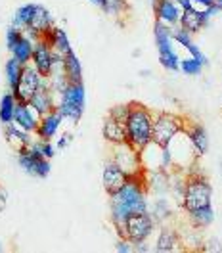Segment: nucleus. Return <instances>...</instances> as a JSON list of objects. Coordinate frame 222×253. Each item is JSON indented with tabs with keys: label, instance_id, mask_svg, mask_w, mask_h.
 Wrapping results in <instances>:
<instances>
[{
	"label": "nucleus",
	"instance_id": "27",
	"mask_svg": "<svg viewBox=\"0 0 222 253\" xmlns=\"http://www.w3.org/2000/svg\"><path fill=\"white\" fill-rule=\"evenodd\" d=\"M64 67H65V77L69 83H82V65L80 60L77 58L75 50L69 52L64 58Z\"/></svg>",
	"mask_w": 222,
	"mask_h": 253
},
{
	"label": "nucleus",
	"instance_id": "10",
	"mask_svg": "<svg viewBox=\"0 0 222 253\" xmlns=\"http://www.w3.org/2000/svg\"><path fill=\"white\" fill-rule=\"evenodd\" d=\"M155 253H188L182 246L180 232L173 226H161L157 238L153 242Z\"/></svg>",
	"mask_w": 222,
	"mask_h": 253
},
{
	"label": "nucleus",
	"instance_id": "33",
	"mask_svg": "<svg viewBox=\"0 0 222 253\" xmlns=\"http://www.w3.org/2000/svg\"><path fill=\"white\" fill-rule=\"evenodd\" d=\"M203 63L195 58H186V60H180V71L188 77H197L201 71H203Z\"/></svg>",
	"mask_w": 222,
	"mask_h": 253
},
{
	"label": "nucleus",
	"instance_id": "18",
	"mask_svg": "<svg viewBox=\"0 0 222 253\" xmlns=\"http://www.w3.org/2000/svg\"><path fill=\"white\" fill-rule=\"evenodd\" d=\"M102 182H104V188L108 194H115L117 190L121 188L125 182H127V174L123 173L119 167H117V163L113 161V159H108L106 163H104V173H102Z\"/></svg>",
	"mask_w": 222,
	"mask_h": 253
},
{
	"label": "nucleus",
	"instance_id": "11",
	"mask_svg": "<svg viewBox=\"0 0 222 253\" xmlns=\"http://www.w3.org/2000/svg\"><path fill=\"white\" fill-rule=\"evenodd\" d=\"M54 62H56V54L52 46L48 44L44 39H40L37 44H35V52H33V60L31 65L44 77L48 79L50 73H52V67H54Z\"/></svg>",
	"mask_w": 222,
	"mask_h": 253
},
{
	"label": "nucleus",
	"instance_id": "7",
	"mask_svg": "<svg viewBox=\"0 0 222 253\" xmlns=\"http://www.w3.org/2000/svg\"><path fill=\"white\" fill-rule=\"evenodd\" d=\"M157 222L151 217L149 211L146 213H136L132 217H128L127 224H125V240L136 244H142L146 240H151L153 232H155Z\"/></svg>",
	"mask_w": 222,
	"mask_h": 253
},
{
	"label": "nucleus",
	"instance_id": "1",
	"mask_svg": "<svg viewBox=\"0 0 222 253\" xmlns=\"http://www.w3.org/2000/svg\"><path fill=\"white\" fill-rule=\"evenodd\" d=\"M110 209H111V224L119 238H125V224L128 217L136 213L149 211L148 202V184H146V173L128 176L127 182L110 196Z\"/></svg>",
	"mask_w": 222,
	"mask_h": 253
},
{
	"label": "nucleus",
	"instance_id": "34",
	"mask_svg": "<svg viewBox=\"0 0 222 253\" xmlns=\"http://www.w3.org/2000/svg\"><path fill=\"white\" fill-rule=\"evenodd\" d=\"M128 113H130V102L128 104H117V106H113L110 110V117L121 121V123H127Z\"/></svg>",
	"mask_w": 222,
	"mask_h": 253
},
{
	"label": "nucleus",
	"instance_id": "43",
	"mask_svg": "<svg viewBox=\"0 0 222 253\" xmlns=\"http://www.w3.org/2000/svg\"><path fill=\"white\" fill-rule=\"evenodd\" d=\"M191 2H193V4H201V6H203V10H205V8H211L217 0H191Z\"/></svg>",
	"mask_w": 222,
	"mask_h": 253
},
{
	"label": "nucleus",
	"instance_id": "19",
	"mask_svg": "<svg viewBox=\"0 0 222 253\" xmlns=\"http://www.w3.org/2000/svg\"><path fill=\"white\" fill-rule=\"evenodd\" d=\"M42 39H44L48 44L52 46L54 54H56V56H60V58H65L69 52H73L71 41H69L67 33H65L62 27H56V25H54L50 31L42 35Z\"/></svg>",
	"mask_w": 222,
	"mask_h": 253
},
{
	"label": "nucleus",
	"instance_id": "47",
	"mask_svg": "<svg viewBox=\"0 0 222 253\" xmlns=\"http://www.w3.org/2000/svg\"><path fill=\"white\" fill-rule=\"evenodd\" d=\"M0 253H2V246H0Z\"/></svg>",
	"mask_w": 222,
	"mask_h": 253
},
{
	"label": "nucleus",
	"instance_id": "14",
	"mask_svg": "<svg viewBox=\"0 0 222 253\" xmlns=\"http://www.w3.org/2000/svg\"><path fill=\"white\" fill-rule=\"evenodd\" d=\"M153 12H155V21L167 25V27H178L180 23V16H182V10L180 6L176 4L175 0H157L153 4Z\"/></svg>",
	"mask_w": 222,
	"mask_h": 253
},
{
	"label": "nucleus",
	"instance_id": "4",
	"mask_svg": "<svg viewBox=\"0 0 222 253\" xmlns=\"http://www.w3.org/2000/svg\"><path fill=\"white\" fill-rule=\"evenodd\" d=\"M86 106V88L84 83H67L62 94L58 96V111L62 113V117L71 121V123H79Z\"/></svg>",
	"mask_w": 222,
	"mask_h": 253
},
{
	"label": "nucleus",
	"instance_id": "28",
	"mask_svg": "<svg viewBox=\"0 0 222 253\" xmlns=\"http://www.w3.org/2000/svg\"><path fill=\"white\" fill-rule=\"evenodd\" d=\"M35 10H37V4H23V6H19L16 10V14H14V17H12V27H16L19 31L29 29Z\"/></svg>",
	"mask_w": 222,
	"mask_h": 253
},
{
	"label": "nucleus",
	"instance_id": "30",
	"mask_svg": "<svg viewBox=\"0 0 222 253\" xmlns=\"http://www.w3.org/2000/svg\"><path fill=\"white\" fill-rule=\"evenodd\" d=\"M23 63H19L16 58L10 56V60L4 65V75H6V83H8V88L14 90L17 86V83L21 79V73H23Z\"/></svg>",
	"mask_w": 222,
	"mask_h": 253
},
{
	"label": "nucleus",
	"instance_id": "26",
	"mask_svg": "<svg viewBox=\"0 0 222 253\" xmlns=\"http://www.w3.org/2000/svg\"><path fill=\"white\" fill-rule=\"evenodd\" d=\"M35 41L29 39L25 33L21 35V39L17 41V44L12 50H10V54H12V58H16L19 63H23V65H29L33 60V52H35Z\"/></svg>",
	"mask_w": 222,
	"mask_h": 253
},
{
	"label": "nucleus",
	"instance_id": "39",
	"mask_svg": "<svg viewBox=\"0 0 222 253\" xmlns=\"http://www.w3.org/2000/svg\"><path fill=\"white\" fill-rule=\"evenodd\" d=\"M221 12H222V6H221V4H217V2H215L211 8H205V10H203V14H205V17L209 19V21H211V17L219 16Z\"/></svg>",
	"mask_w": 222,
	"mask_h": 253
},
{
	"label": "nucleus",
	"instance_id": "36",
	"mask_svg": "<svg viewBox=\"0 0 222 253\" xmlns=\"http://www.w3.org/2000/svg\"><path fill=\"white\" fill-rule=\"evenodd\" d=\"M21 35H23V31H19V29L12 27V25L8 27V31H6V37H4V39H6V48H8V52H10L12 48L16 46L17 41L21 39Z\"/></svg>",
	"mask_w": 222,
	"mask_h": 253
},
{
	"label": "nucleus",
	"instance_id": "35",
	"mask_svg": "<svg viewBox=\"0 0 222 253\" xmlns=\"http://www.w3.org/2000/svg\"><path fill=\"white\" fill-rule=\"evenodd\" d=\"M199 253H222V242L217 238L203 240V246H201Z\"/></svg>",
	"mask_w": 222,
	"mask_h": 253
},
{
	"label": "nucleus",
	"instance_id": "13",
	"mask_svg": "<svg viewBox=\"0 0 222 253\" xmlns=\"http://www.w3.org/2000/svg\"><path fill=\"white\" fill-rule=\"evenodd\" d=\"M29 106H31L33 110L37 111L40 117L58 108V96L52 92V88H50V81L48 79L44 81L42 88L35 92V96L29 100Z\"/></svg>",
	"mask_w": 222,
	"mask_h": 253
},
{
	"label": "nucleus",
	"instance_id": "17",
	"mask_svg": "<svg viewBox=\"0 0 222 253\" xmlns=\"http://www.w3.org/2000/svg\"><path fill=\"white\" fill-rule=\"evenodd\" d=\"M62 121H64V117H62V113L58 111V108L54 111H50V113H46V115H42L40 121H38L35 136L40 138V140H52V138L58 134V130H60V126H62Z\"/></svg>",
	"mask_w": 222,
	"mask_h": 253
},
{
	"label": "nucleus",
	"instance_id": "29",
	"mask_svg": "<svg viewBox=\"0 0 222 253\" xmlns=\"http://www.w3.org/2000/svg\"><path fill=\"white\" fill-rule=\"evenodd\" d=\"M17 100L14 98V92H4L0 98V123L6 126L14 121V111H16Z\"/></svg>",
	"mask_w": 222,
	"mask_h": 253
},
{
	"label": "nucleus",
	"instance_id": "25",
	"mask_svg": "<svg viewBox=\"0 0 222 253\" xmlns=\"http://www.w3.org/2000/svg\"><path fill=\"white\" fill-rule=\"evenodd\" d=\"M52 27H54V17H52V14L48 12L42 4H37V10H35V14H33L29 29L35 33H38V35L42 37V35L50 31Z\"/></svg>",
	"mask_w": 222,
	"mask_h": 253
},
{
	"label": "nucleus",
	"instance_id": "42",
	"mask_svg": "<svg viewBox=\"0 0 222 253\" xmlns=\"http://www.w3.org/2000/svg\"><path fill=\"white\" fill-rule=\"evenodd\" d=\"M176 4L180 6V10H188V8H193V2L191 0H175Z\"/></svg>",
	"mask_w": 222,
	"mask_h": 253
},
{
	"label": "nucleus",
	"instance_id": "44",
	"mask_svg": "<svg viewBox=\"0 0 222 253\" xmlns=\"http://www.w3.org/2000/svg\"><path fill=\"white\" fill-rule=\"evenodd\" d=\"M90 2H92V4H96V6H100V4H102V0H90Z\"/></svg>",
	"mask_w": 222,
	"mask_h": 253
},
{
	"label": "nucleus",
	"instance_id": "21",
	"mask_svg": "<svg viewBox=\"0 0 222 253\" xmlns=\"http://www.w3.org/2000/svg\"><path fill=\"white\" fill-rule=\"evenodd\" d=\"M171 35H173V41H175V42H178L180 46H184L188 52H190L191 58L199 60L203 65H209V60H207V56L203 54V50H199V46L193 42L191 33L184 31L182 27H173V29H171Z\"/></svg>",
	"mask_w": 222,
	"mask_h": 253
},
{
	"label": "nucleus",
	"instance_id": "6",
	"mask_svg": "<svg viewBox=\"0 0 222 253\" xmlns=\"http://www.w3.org/2000/svg\"><path fill=\"white\" fill-rule=\"evenodd\" d=\"M153 35H155V46H157L159 63L167 69V71H180V58L173 48V35L171 27L163 25L155 21L153 25Z\"/></svg>",
	"mask_w": 222,
	"mask_h": 253
},
{
	"label": "nucleus",
	"instance_id": "3",
	"mask_svg": "<svg viewBox=\"0 0 222 253\" xmlns=\"http://www.w3.org/2000/svg\"><path fill=\"white\" fill-rule=\"evenodd\" d=\"M211 200H213V186L205 178V174L188 171L186 186H184V198H182L180 207L186 213H190V211H195L199 207L211 206Z\"/></svg>",
	"mask_w": 222,
	"mask_h": 253
},
{
	"label": "nucleus",
	"instance_id": "46",
	"mask_svg": "<svg viewBox=\"0 0 222 253\" xmlns=\"http://www.w3.org/2000/svg\"><path fill=\"white\" fill-rule=\"evenodd\" d=\"M188 253H199V252H188Z\"/></svg>",
	"mask_w": 222,
	"mask_h": 253
},
{
	"label": "nucleus",
	"instance_id": "45",
	"mask_svg": "<svg viewBox=\"0 0 222 253\" xmlns=\"http://www.w3.org/2000/svg\"><path fill=\"white\" fill-rule=\"evenodd\" d=\"M217 4H221V6H222V0H217Z\"/></svg>",
	"mask_w": 222,
	"mask_h": 253
},
{
	"label": "nucleus",
	"instance_id": "9",
	"mask_svg": "<svg viewBox=\"0 0 222 253\" xmlns=\"http://www.w3.org/2000/svg\"><path fill=\"white\" fill-rule=\"evenodd\" d=\"M44 81L46 79H44V77H42V75L33 67L31 63H29V65H25V67H23V73H21V79H19L16 88L12 90V92H14V98H16L17 102L29 104V100L35 96V92L42 88Z\"/></svg>",
	"mask_w": 222,
	"mask_h": 253
},
{
	"label": "nucleus",
	"instance_id": "16",
	"mask_svg": "<svg viewBox=\"0 0 222 253\" xmlns=\"http://www.w3.org/2000/svg\"><path fill=\"white\" fill-rule=\"evenodd\" d=\"M38 121H40V115L33 110L29 104H23V102H17L16 111H14V121L19 128H23L25 132H31L35 134L37 132V126H38Z\"/></svg>",
	"mask_w": 222,
	"mask_h": 253
},
{
	"label": "nucleus",
	"instance_id": "23",
	"mask_svg": "<svg viewBox=\"0 0 222 253\" xmlns=\"http://www.w3.org/2000/svg\"><path fill=\"white\" fill-rule=\"evenodd\" d=\"M4 136H6L8 144H10L16 152L25 150V148L33 142L31 132H25V130H23V128H19L16 123H10V125L4 126Z\"/></svg>",
	"mask_w": 222,
	"mask_h": 253
},
{
	"label": "nucleus",
	"instance_id": "22",
	"mask_svg": "<svg viewBox=\"0 0 222 253\" xmlns=\"http://www.w3.org/2000/svg\"><path fill=\"white\" fill-rule=\"evenodd\" d=\"M209 23V19L205 17L203 10H195V8H188V10H182V16H180V23L178 27H182L184 31L188 33H199L203 27Z\"/></svg>",
	"mask_w": 222,
	"mask_h": 253
},
{
	"label": "nucleus",
	"instance_id": "15",
	"mask_svg": "<svg viewBox=\"0 0 222 253\" xmlns=\"http://www.w3.org/2000/svg\"><path fill=\"white\" fill-rule=\"evenodd\" d=\"M184 132H186V136H188V140H190L195 156H197V158H203L207 152H209V146H211V144H209V134H207L205 126L201 125V123H188V121H186Z\"/></svg>",
	"mask_w": 222,
	"mask_h": 253
},
{
	"label": "nucleus",
	"instance_id": "37",
	"mask_svg": "<svg viewBox=\"0 0 222 253\" xmlns=\"http://www.w3.org/2000/svg\"><path fill=\"white\" fill-rule=\"evenodd\" d=\"M37 140H38V148H40L44 159H52L56 156V150H58V148L52 144V140H40V138H37Z\"/></svg>",
	"mask_w": 222,
	"mask_h": 253
},
{
	"label": "nucleus",
	"instance_id": "38",
	"mask_svg": "<svg viewBox=\"0 0 222 253\" xmlns=\"http://www.w3.org/2000/svg\"><path fill=\"white\" fill-rule=\"evenodd\" d=\"M117 253H136V248L132 242H128L125 238H119L117 242Z\"/></svg>",
	"mask_w": 222,
	"mask_h": 253
},
{
	"label": "nucleus",
	"instance_id": "41",
	"mask_svg": "<svg viewBox=\"0 0 222 253\" xmlns=\"http://www.w3.org/2000/svg\"><path fill=\"white\" fill-rule=\"evenodd\" d=\"M6 200H8V194H6V190L2 188V184H0V211H4V207H6Z\"/></svg>",
	"mask_w": 222,
	"mask_h": 253
},
{
	"label": "nucleus",
	"instance_id": "2",
	"mask_svg": "<svg viewBox=\"0 0 222 253\" xmlns=\"http://www.w3.org/2000/svg\"><path fill=\"white\" fill-rule=\"evenodd\" d=\"M153 119L155 115L149 108L142 106L140 102H130V113L125 126H127V142L136 152H142L153 142Z\"/></svg>",
	"mask_w": 222,
	"mask_h": 253
},
{
	"label": "nucleus",
	"instance_id": "20",
	"mask_svg": "<svg viewBox=\"0 0 222 253\" xmlns=\"http://www.w3.org/2000/svg\"><path fill=\"white\" fill-rule=\"evenodd\" d=\"M102 136L111 146L127 144V126H125V123H121V121L108 115L106 121H104V126H102Z\"/></svg>",
	"mask_w": 222,
	"mask_h": 253
},
{
	"label": "nucleus",
	"instance_id": "8",
	"mask_svg": "<svg viewBox=\"0 0 222 253\" xmlns=\"http://www.w3.org/2000/svg\"><path fill=\"white\" fill-rule=\"evenodd\" d=\"M111 159L117 163V167L128 176H136V174H144L142 159H140V152H136L130 144H119L113 146L111 150Z\"/></svg>",
	"mask_w": 222,
	"mask_h": 253
},
{
	"label": "nucleus",
	"instance_id": "31",
	"mask_svg": "<svg viewBox=\"0 0 222 253\" xmlns=\"http://www.w3.org/2000/svg\"><path fill=\"white\" fill-rule=\"evenodd\" d=\"M100 8L104 10V14L115 17V19H121L128 12V2L127 0H102Z\"/></svg>",
	"mask_w": 222,
	"mask_h": 253
},
{
	"label": "nucleus",
	"instance_id": "12",
	"mask_svg": "<svg viewBox=\"0 0 222 253\" xmlns=\"http://www.w3.org/2000/svg\"><path fill=\"white\" fill-rule=\"evenodd\" d=\"M17 165L29 174V176H35V178H46L50 171H52V165L48 159H37L29 156L25 150L17 152Z\"/></svg>",
	"mask_w": 222,
	"mask_h": 253
},
{
	"label": "nucleus",
	"instance_id": "5",
	"mask_svg": "<svg viewBox=\"0 0 222 253\" xmlns=\"http://www.w3.org/2000/svg\"><path fill=\"white\" fill-rule=\"evenodd\" d=\"M186 125V119L171 113V111H161L153 119V144L159 148H169L173 138L178 136Z\"/></svg>",
	"mask_w": 222,
	"mask_h": 253
},
{
	"label": "nucleus",
	"instance_id": "32",
	"mask_svg": "<svg viewBox=\"0 0 222 253\" xmlns=\"http://www.w3.org/2000/svg\"><path fill=\"white\" fill-rule=\"evenodd\" d=\"M149 213L151 217L155 219V222H163V221H169L173 217V207L171 204L165 200V198H157L153 202V206L149 207Z\"/></svg>",
	"mask_w": 222,
	"mask_h": 253
},
{
	"label": "nucleus",
	"instance_id": "40",
	"mask_svg": "<svg viewBox=\"0 0 222 253\" xmlns=\"http://www.w3.org/2000/svg\"><path fill=\"white\" fill-rule=\"evenodd\" d=\"M71 140H73V134H71V132H64V134L60 136L58 144H56V148H58V150H62V148H67V146L71 144Z\"/></svg>",
	"mask_w": 222,
	"mask_h": 253
},
{
	"label": "nucleus",
	"instance_id": "24",
	"mask_svg": "<svg viewBox=\"0 0 222 253\" xmlns=\"http://www.w3.org/2000/svg\"><path fill=\"white\" fill-rule=\"evenodd\" d=\"M213 222H215V209H213V204L205 207H199V209L188 213V224H190L191 228H195V230H205Z\"/></svg>",
	"mask_w": 222,
	"mask_h": 253
}]
</instances>
